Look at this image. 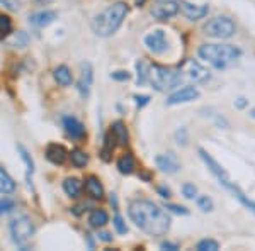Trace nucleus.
Masks as SVG:
<instances>
[{
    "label": "nucleus",
    "mask_w": 255,
    "mask_h": 251,
    "mask_svg": "<svg viewBox=\"0 0 255 251\" xmlns=\"http://www.w3.org/2000/svg\"><path fill=\"white\" fill-rule=\"evenodd\" d=\"M128 216L148 236H163L170 228L167 212L150 200H133L128 207Z\"/></svg>",
    "instance_id": "obj_1"
},
{
    "label": "nucleus",
    "mask_w": 255,
    "mask_h": 251,
    "mask_svg": "<svg viewBox=\"0 0 255 251\" xmlns=\"http://www.w3.org/2000/svg\"><path fill=\"white\" fill-rule=\"evenodd\" d=\"M128 14V5L123 2L113 3L109 5L104 12H101L99 15H96V19L92 20V31L96 32L97 36H102V38H108V36L114 34L119 26L123 24Z\"/></svg>",
    "instance_id": "obj_2"
},
{
    "label": "nucleus",
    "mask_w": 255,
    "mask_h": 251,
    "mask_svg": "<svg viewBox=\"0 0 255 251\" xmlns=\"http://www.w3.org/2000/svg\"><path fill=\"white\" fill-rule=\"evenodd\" d=\"M197 53L201 58L206 60L218 70L237 63V60L242 56L240 49L232 46V44H203Z\"/></svg>",
    "instance_id": "obj_3"
},
{
    "label": "nucleus",
    "mask_w": 255,
    "mask_h": 251,
    "mask_svg": "<svg viewBox=\"0 0 255 251\" xmlns=\"http://www.w3.org/2000/svg\"><path fill=\"white\" fill-rule=\"evenodd\" d=\"M199 155H201V158H203V162L206 163V167L209 168V171H211V173L218 178V182L223 185L225 188H228V190L233 193V197H237V199L240 200V202L244 204L245 207L249 209V211H252V212L255 214V202H252V200H250L249 197H247L245 193L242 192L240 188H238L237 185L232 182V180H230V176H228V173L225 171V168L221 167V165H218L216 160L213 158V156L209 155L208 151H204L203 148L199 150Z\"/></svg>",
    "instance_id": "obj_4"
},
{
    "label": "nucleus",
    "mask_w": 255,
    "mask_h": 251,
    "mask_svg": "<svg viewBox=\"0 0 255 251\" xmlns=\"http://www.w3.org/2000/svg\"><path fill=\"white\" fill-rule=\"evenodd\" d=\"M182 80L179 70L160 67V65H150L148 67V77L146 82H150L151 87L158 92H167V90L177 87Z\"/></svg>",
    "instance_id": "obj_5"
},
{
    "label": "nucleus",
    "mask_w": 255,
    "mask_h": 251,
    "mask_svg": "<svg viewBox=\"0 0 255 251\" xmlns=\"http://www.w3.org/2000/svg\"><path fill=\"white\" fill-rule=\"evenodd\" d=\"M235 24L230 17H225V15H220V17H215L211 20H208L204 24V34L209 36V38L215 39H228L235 34Z\"/></svg>",
    "instance_id": "obj_6"
},
{
    "label": "nucleus",
    "mask_w": 255,
    "mask_h": 251,
    "mask_svg": "<svg viewBox=\"0 0 255 251\" xmlns=\"http://www.w3.org/2000/svg\"><path fill=\"white\" fill-rule=\"evenodd\" d=\"M10 234L12 240L17 245H26L31 240V236L34 234V226L29 217H19L10 222Z\"/></svg>",
    "instance_id": "obj_7"
},
{
    "label": "nucleus",
    "mask_w": 255,
    "mask_h": 251,
    "mask_svg": "<svg viewBox=\"0 0 255 251\" xmlns=\"http://www.w3.org/2000/svg\"><path fill=\"white\" fill-rule=\"evenodd\" d=\"M182 78H187V80L194 82V84H204V82L209 80V72L204 67H201L197 61L194 60H186L179 68Z\"/></svg>",
    "instance_id": "obj_8"
},
{
    "label": "nucleus",
    "mask_w": 255,
    "mask_h": 251,
    "mask_svg": "<svg viewBox=\"0 0 255 251\" xmlns=\"http://www.w3.org/2000/svg\"><path fill=\"white\" fill-rule=\"evenodd\" d=\"M179 12V0H157L151 5V15L158 20H167Z\"/></svg>",
    "instance_id": "obj_9"
},
{
    "label": "nucleus",
    "mask_w": 255,
    "mask_h": 251,
    "mask_svg": "<svg viewBox=\"0 0 255 251\" xmlns=\"http://www.w3.org/2000/svg\"><path fill=\"white\" fill-rule=\"evenodd\" d=\"M145 44L150 51L157 53V55H162V53L167 51V48H168L165 32L160 31V29H155V31H151L150 34H146L145 36Z\"/></svg>",
    "instance_id": "obj_10"
},
{
    "label": "nucleus",
    "mask_w": 255,
    "mask_h": 251,
    "mask_svg": "<svg viewBox=\"0 0 255 251\" xmlns=\"http://www.w3.org/2000/svg\"><path fill=\"white\" fill-rule=\"evenodd\" d=\"M179 10L189 20H199L208 14V5H196V3L186 2V0H179Z\"/></svg>",
    "instance_id": "obj_11"
},
{
    "label": "nucleus",
    "mask_w": 255,
    "mask_h": 251,
    "mask_svg": "<svg viewBox=\"0 0 255 251\" xmlns=\"http://www.w3.org/2000/svg\"><path fill=\"white\" fill-rule=\"evenodd\" d=\"M199 97V92L194 87H184L177 92L172 93L167 98V105H177V104H186V102H192Z\"/></svg>",
    "instance_id": "obj_12"
},
{
    "label": "nucleus",
    "mask_w": 255,
    "mask_h": 251,
    "mask_svg": "<svg viewBox=\"0 0 255 251\" xmlns=\"http://www.w3.org/2000/svg\"><path fill=\"white\" fill-rule=\"evenodd\" d=\"M80 68H82V73H80L79 84H77V88H79L82 97H89L90 87H92V80H94L92 65H90V63H82Z\"/></svg>",
    "instance_id": "obj_13"
},
{
    "label": "nucleus",
    "mask_w": 255,
    "mask_h": 251,
    "mask_svg": "<svg viewBox=\"0 0 255 251\" xmlns=\"http://www.w3.org/2000/svg\"><path fill=\"white\" fill-rule=\"evenodd\" d=\"M155 163H157V167L160 170L163 171V173H175L177 170H179V162L175 160V156L172 153L168 155H158L157 158H155Z\"/></svg>",
    "instance_id": "obj_14"
},
{
    "label": "nucleus",
    "mask_w": 255,
    "mask_h": 251,
    "mask_svg": "<svg viewBox=\"0 0 255 251\" xmlns=\"http://www.w3.org/2000/svg\"><path fill=\"white\" fill-rule=\"evenodd\" d=\"M63 127H65V131H67V134L75 139H80L85 136V127L82 126V122L77 121L75 117H70V116L63 117Z\"/></svg>",
    "instance_id": "obj_15"
},
{
    "label": "nucleus",
    "mask_w": 255,
    "mask_h": 251,
    "mask_svg": "<svg viewBox=\"0 0 255 251\" xmlns=\"http://www.w3.org/2000/svg\"><path fill=\"white\" fill-rule=\"evenodd\" d=\"M67 156H68L67 150L61 145H49L46 148V158H48V162H51L53 165H63Z\"/></svg>",
    "instance_id": "obj_16"
},
{
    "label": "nucleus",
    "mask_w": 255,
    "mask_h": 251,
    "mask_svg": "<svg viewBox=\"0 0 255 251\" xmlns=\"http://www.w3.org/2000/svg\"><path fill=\"white\" fill-rule=\"evenodd\" d=\"M56 19V12L53 10H44V12H38V14H32L29 17V22L36 27H46L53 20Z\"/></svg>",
    "instance_id": "obj_17"
},
{
    "label": "nucleus",
    "mask_w": 255,
    "mask_h": 251,
    "mask_svg": "<svg viewBox=\"0 0 255 251\" xmlns=\"http://www.w3.org/2000/svg\"><path fill=\"white\" fill-rule=\"evenodd\" d=\"M85 190L89 192V195L92 197V199L101 200L102 197H104V188H102L97 176H89V178H85Z\"/></svg>",
    "instance_id": "obj_18"
},
{
    "label": "nucleus",
    "mask_w": 255,
    "mask_h": 251,
    "mask_svg": "<svg viewBox=\"0 0 255 251\" xmlns=\"http://www.w3.org/2000/svg\"><path fill=\"white\" fill-rule=\"evenodd\" d=\"M111 133L114 134V138H116L118 145L126 146V145H128V141H129V134H128V129H126L125 122H121V121L114 122V124H113V129H111Z\"/></svg>",
    "instance_id": "obj_19"
},
{
    "label": "nucleus",
    "mask_w": 255,
    "mask_h": 251,
    "mask_svg": "<svg viewBox=\"0 0 255 251\" xmlns=\"http://www.w3.org/2000/svg\"><path fill=\"white\" fill-rule=\"evenodd\" d=\"M15 190V182L3 168H0V193H12Z\"/></svg>",
    "instance_id": "obj_20"
},
{
    "label": "nucleus",
    "mask_w": 255,
    "mask_h": 251,
    "mask_svg": "<svg viewBox=\"0 0 255 251\" xmlns=\"http://www.w3.org/2000/svg\"><path fill=\"white\" fill-rule=\"evenodd\" d=\"M55 80L58 82L60 85H63V87H68V85H72V82H73L72 72H70L65 65H61V67L55 70Z\"/></svg>",
    "instance_id": "obj_21"
},
{
    "label": "nucleus",
    "mask_w": 255,
    "mask_h": 251,
    "mask_svg": "<svg viewBox=\"0 0 255 251\" xmlns=\"http://www.w3.org/2000/svg\"><path fill=\"white\" fill-rule=\"evenodd\" d=\"M108 219H109L108 212L102 211V209H96V211H92L89 216V222L92 228H102V226L108 222Z\"/></svg>",
    "instance_id": "obj_22"
},
{
    "label": "nucleus",
    "mask_w": 255,
    "mask_h": 251,
    "mask_svg": "<svg viewBox=\"0 0 255 251\" xmlns=\"http://www.w3.org/2000/svg\"><path fill=\"white\" fill-rule=\"evenodd\" d=\"M118 170L121 171L123 175L133 173V170H134V158H133V156H131V155L121 156V158H119V162H118Z\"/></svg>",
    "instance_id": "obj_23"
},
{
    "label": "nucleus",
    "mask_w": 255,
    "mask_h": 251,
    "mask_svg": "<svg viewBox=\"0 0 255 251\" xmlns=\"http://www.w3.org/2000/svg\"><path fill=\"white\" fill-rule=\"evenodd\" d=\"M114 146H116V138L113 133H109L104 139V148H102V160L104 162H111V156H113Z\"/></svg>",
    "instance_id": "obj_24"
},
{
    "label": "nucleus",
    "mask_w": 255,
    "mask_h": 251,
    "mask_svg": "<svg viewBox=\"0 0 255 251\" xmlns=\"http://www.w3.org/2000/svg\"><path fill=\"white\" fill-rule=\"evenodd\" d=\"M70 160H72L73 167H77V168H82V167H85V165L89 163L87 153H85V151H82V150H73L72 155H70Z\"/></svg>",
    "instance_id": "obj_25"
},
{
    "label": "nucleus",
    "mask_w": 255,
    "mask_h": 251,
    "mask_svg": "<svg viewBox=\"0 0 255 251\" xmlns=\"http://www.w3.org/2000/svg\"><path fill=\"white\" fill-rule=\"evenodd\" d=\"M63 190L70 197H79L80 193V182L77 178H67L63 182Z\"/></svg>",
    "instance_id": "obj_26"
},
{
    "label": "nucleus",
    "mask_w": 255,
    "mask_h": 251,
    "mask_svg": "<svg viewBox=\"0 0 255 251\" xmlns=\"http://www.w3.org/2000/svg\"><path fill=\"white\" fill-rule=\"evenodd\" d=\"M17 150H19V153H20V158H22V162L26 163V167H27V178H29V176L32 175V171H34V163H32L29 153H27V150L22 145H19Z\"/></svg>",
    "instance_id": "obj_27"
},
{
    "label": "nucleus",
    "mask_w": 255,
    "mask_h": 251,
    "mask_svg": "<svg viewBox=\"0 0 255 251\" xmlns=\"http://www.w3.org/2000/svg\"><path fill=\"white\" fill-rule=\"evenodd\" d=\"M12 32V20L9 15L0 14V38H5Z\"/></svg>",
    "instance_id": "obj_28"
},
{
    "label": "nucleus",
    "mask_w": 255,
    "mask_h": 251,
    "mask_svg": "<svg viewBox=\"0 0 255 251\" xmlns=\"http://www.w3.org/2000/svg\"><path fill=\"white\" fill-rule=\"evenodd\" d=\"M148 67H150V63H146V61H138V63H136V70H138V85L146 84Z\"/></svg>",
    "instance_id": "obj_29"
},
{
    "label": "nucleus",
    "mask_w": 255,
    "mask_h": 251,
    "mask_svg": "<svg viewBox=\"0 0 255 251\" xmlns=\"http://www.w3.org/2000/svg\"><path fill=\"white\" fill-rule=\"evenodd\" d=\"M197 207H199L203 212H211L213 211V200L209 199L208 195H201L199 199H197Z\"/></svg>",
    "instance_id": "obj_30"
},
{
    "label": "nucleus",
    "mask_w": 255,
    "mask_h": 251,
    "mask_svg": "<svg viewBox=\"0 0 255 251\" xmlns=\"http://www.w3.org/2000/svg\"><path fill=\"white\" fill-rule=\"evenodd\" d=\"M197 250L199 251H216L218 243L215 240H203L197 243Z\"/></svg>",
    "instance_id": "obj_31"
},
{
    "label": "nucleus",
    "mask_w": 255,
    "mask_h": 251,
    "mask_svg": "<svg viewBox=\"0 0 255 251\" xmlns=\"http://www.w3.org/2000/svg\"><path fill=\"white\" fill-rule=\"evenodd\" d=\"M14 207H15L14 200H10V199H0V216H2V214L10 212Z\"/></svg>",
    "instance_id": "obj_32"
},
{
    "label": "nucleus",
    "mask_w": 255,
    "mask_h": 251,
    "mask_svg": "<svg viewBox=\"0 0 255 251\" xmlns=\"http://www.w3.org/2000/svg\"><path fill=\"white\" fill-rule=\"evenodd\" d=\"M182 193H184L186 199H194L196 193H197V188L192 183H184L182 185Z\"/></svg>",
    "instance_id": "obj_33"
},
{
    "label": "nucleus",
    "mask_w": 255,
    "mask_h": 251,
    "mask_svg": "<svg viewBox=\"0 0 255 251\" xmlns=\"http://www.w3.org/2000/svg\"><path fill=\"white\" fill-rule=\"evenodd\" d=\"M114 228H116V231L119 234H126L128 233V228H126V224H125V221H123L121 216L114 217Z\"/></svg>",
    "instance_id": "obj_34"
},
{
    "label": "nucleus",
    "mask_w": 255,
    "mask_h": 251,
    "mask_svg": "<svg viewBox=\"0 0 255 251\" xmlns=\"http://www.w3.org/2000/svg\"><path fill=\"white\" fill-rule=\"evenodd\" d=\"M175 139H177V143H179V145H182V146L187 145V131H186V127H180V129L177 131Z\"/></svg>",
    "instance_id": "obj_35"
},
{
    "label": "nucleus",
    "mask_w": 255,
    "mask_h": 251,
    "mask_svg": "<svg viewBox=\"0 0 255 251\" xmlns=\"http://www.w3.org/2000/svg\"><path fill=\"white\" fill-rule=\"evenodd\" d=\"M165 207L168 209V211L175 212V214H182V216H187L189 211L186 207H182V205H175V204H165Z\"/></svg>",
    "instance_id": "obj_36"
},
{
    "label": "nucleus",
    "mask_w": 255,
    "mask_h": 251,
    "mask_svg": "<svg viewBox=\"0 0 255 251\" xmlns=\"http://www.w3.org/2000/svg\"><path fill=\"white\" fill-rule=\"evenodd\" d=\"M111 77H113L114 80H118V82H128V80H129V73H128V72H114Z\"/></svg>",
    "instance_id": "obj_37"
},
{
    "label": "nucleus",
    "mask_w": 255,
    "mask_h": 251,
    "mask_svg": "<svg viewBox=\"0 0 255 251\" xmlns=\"http://www.w3.org/2000/svg\"><path fill=\"white\" fill-rule=\"evenodd\" d=\"M0 3H3V5H5L7 9H10V10H17L19 9L17 0H0Z\"/></svg>",
    "instance_id": "obj_38"
},
{
    "label": "nucleus",
    "mask_w": 255,
    "mask_h": 251,
    "mask_svg": "<svg viewBox=\"0 0 255 251\" xmlns=\"http://www.w3.org/2000/svg\"><path fill=\"white\" fill-rule=\"evenodd\" d=\"M134 100H136L138 107H145L148 104V100H150V97L148 95H134Z\"/></svg>",
    "instance_id": "obj_39"
},
{
    "label": "nucleus",
    "mask_w": 255,
    "mask_h": 251,
    "mask_svg": "<svg viewBox=\"0 0 255 251\" xmlns=\"http://www.w3.org/2000/svg\"><path fill=\"white\" fill-rule=\"evenodd\" d=\"M247 104H249V100H247V98H244V97H240L235 102V107H237V109H244V107H247Z\"/></svg>",
    "instance_id": "obj_40"
},
{
    "label": "nucleus",
    "mask_w": 255,
    "mask_h": 251,
    "mask_svg": "<svg viewBox=\"0 0 255 251\" xmlns=\"http://www.w3.org/2000/svg\"><path fill=\"white\" fill-rule=\"evenodd\" d=\"M162 250H170V251H175V250H179V246L174 245V243H162Z\"/></svg>",
    "instance_id": "obj_41"
},
{
    "label": "nucleus",
    "mask_w": 255,
    "mask_h": 251,
    "mask_svg": "<svg viewBox=\"0 0 255 251\" xmlns=\"http://www.w3.org/2000/svg\"><path fill=\"white\" fill-rule=\"evenodd\" d=\"M158 193L163 197V199H168V197H170V190L165 188V187H158Z\"/></svg>",
    "instance_id": "obj_42"
},
{
    "label": "nucleus",
    "mask_w": 255,
    "mask_h": 251,
    "mask_svg": "<svg viewBox=\"0 0 255 251\" xmlns=\"http://www.w3.org/2000/svg\"><path fill=\"white\" fill-rule=\"evenodd\" d=\"M99 236H101V240H102V241H111V240H113L109 233H101Z\"/></svg>",
    "instance_id": "obj_43"
},
{
    "label": "nucleus",
    "mask_w": 255,
    "mask_h": 251,
    "mask_svg": "<svg viewBox=\"0 0 255 251\" xmlns=\"http://www.w3.org/2000/svg\"><path fill=\"white\" fill-rule=\"evenodd\" d=\"M252 117H255V109L252 110Z\"/></svg>",
    "instance_id": "obj_44"
}]
</instances>
